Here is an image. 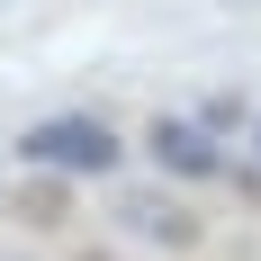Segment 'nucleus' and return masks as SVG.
<instances>
[{
  "mask_svg": "<svg viewBox=\"0 0 261 261\" xmlns=\"http://www.w3.org/2000/svg\"><path fill=\"white\" fill-rule=\"evenodd\" d=\"M144 153H153V171H171V180H225V171H234L225 144H207L189 117H153V126H144Z\"/></svg>",
  "mask_w": 261,
  "mask_h": 261,
  "instance_id": "f03ea898",
  "label": "nucleus"
},
{
  "mask_svg": "<svg viewBox=\"0 0 261 261\" xmlns=\"http://www.w3.org/2000/svg\"><path fill=\"white\" fill-rule=\"evenodd\" d=\"M117 126H99V117H36V126L18 135V162H36V171H117Z\"/></svg>",
  "mask_w": 261,
  "mask_h": 261,
  "instance_id": "f257e3e1",
  "label": "nucleus"
},
{
  "mask_svg": "<svg viewBox=\"0 0 261 261\" xmlns=\"http://www.w3.org/2000/svg\"><path fill=\"white\" fill-rule=\"evenodd\" d=\"M189 126L207 135V144H225V135L243 126V99H234V90H216V99H198V117H189Z\"/></svg>",
  "mask_w": 261,
  "mask_h": 261,
  "instance_id": "20e7f679",
  "label": "nucleus"
},
{
  "mask_svg": "<svg viewBox=\"0 0 261 261\" xmlns=\"http://www.w3.org/2000/svg\"><path fill=\"white\" fill-rule=\"evenodd\" d=\"M252 144H261V117H252Z\"/></svg>",
  "mask_w": 261,
  "mask_h": 261,
  "instance_id": "39448f33",
  "label": "nucleus"
},
{
  "mask_svg": "<svg viewBox=\"0 0 261 261\" xmlns=\"http://www.w3.org/2000/svg\"><path fill=\"white\" fill-rule=\"evenodd\" d=\"M81 261H99V252H81Z\"/></svg>",
  "mask_w": 261,
  "mask_h": 261,
  "instance_id": "423d86ee",
  "label": "nucleus"
},
{
  "mask_svg": "<svg viewBox=\"0 0 261 261\" xmlns=\"http://www.w3.org/2000/svg\"><path fill=\"white\" fill-rule=\"evenodd\" d=\"M117 225L144 234V243H171V252H189V243L207 234V225H198L180 198H162V189H126V198H117Z\"/></svg>",
  "mask_w": 261,
  "mask_h": 261,
  "instance_id": "7ed1b4c3",
  "label": "nucleus"
}]
</instances>
